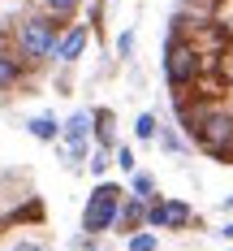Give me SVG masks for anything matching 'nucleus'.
Returning a JSON list of instances; mask_svg holds the SVG:
<instances>
[{
	"mask_svg": "<svg viewBox=\"0 0 233 251\" xmlns=\"http://www.w3.org/2000/svg\"><path fill=\"white\" fill-rule=\"evenodd\" d=\"M61 30H65V22H56V18H48V13L22 18V22L13 26V48H18V56H22V65H43V61H52Z\"/></svg>",
	"mask_w": 233,
	"mask_h": 251,
	"instance_id": "obj_1",
	"label": "nucleus"
},
{
	"mask_svg": "<svg viewBox=\"0 0 233 251\" xmlns=\"http://www.w3.org/2000/svg\"><path fill=\"white\" fill-rule=\"evenodd\" d=\"M190 139L207 151V156H216V160H233V113L225 108H203L194 126H190Z\"/></svg>",
	"mask_w": 233,
	"mask_h": 251,
	"instance_id": "obj_2",
	"label": "nucleus"
},
{
	"mask_svg": "<svg viewBox=\"0 0 233 251\" xmlns=\"http://www.w3.org/2000/svg\"><path fill=\"white\" fill-rule=\"evenodd\" d=\"M199 70H203V61H199L194 39H181L177 30H173V35H169V48H164V78H169V87H173V91L194 87V82H199Z\"/></svg>",
	"mask_w": 233,
	"mask_h": 251,
	"instance_id": "obj_3",
	"label": "nucleus"
},
{
	"mask_svg": "<svg viewBox=\"0 0 233 251\" xmlns=\"http://www.w3.org/2000/svg\"><path fill=\"white\" fill-rule=\"evenodd\" d=\"M126 200V186H117V182H100L95 191H91V200L82 208V234H108L112 221H117V208Z\"/></svg>",
	"mask_w": 233,
	"mask_h": 251,
	"instance_id": "obj_4",
	"label": "nucleus"
},
{
	"mask_svg": "<svg viewBox=\"0 0 233 251\" xmlns=\"http://www.w3.org/2000/svg\"><path fill=\"white\" fill-rule=\"evenodd\" d=\"M190 203L186 200H147V229H186Z\"/></svg>",
	"mask_w": 233,
	"mask_h": 251,
	"instance_id": "obj_5",
	"label": "nucleus"
},
{
	"mask_svg": "<svg viewBox=\"0 0 233 251\" xmlns=\"http://www.w3.org/2000/svg\"><path fill=\"white\" fill-rule=\"evenodd\" d=\"M86 39H91V26H86V22L65 26V30H61V39H56V52H52V56H56V61H65V65H74L78 56L86 52Z\"/></svg>",
	"mask_w": 233,
	"mask_h": 251,
	"instance_id": "obj_6",
	"label": "nucleus"
},
{
	"mask_svg": "<svg viewBox=\"0 0 233 251\" xmlns=\"http://www.w3.org/2000/svg\"><path fill=\"white\" fill-rule=\"evenodd\" d=\"M147 226V200H138V195H129V200H121V208H117V221H112V229H121V234H134V229Z\"/></svg>",
	"mask_w": 233,
	"mask_h": 251,
	"instance_id": "obj_7",
	"label": "nucleus"
},
{
	"mask_svg": "<svg viewBox=\"0 0 233 251\" xmlns=\"http://www.w3.org/2000/svg\"><path fill=\"white\" fill-rule=\"evenodd\" d=\"M18 82H22V56L0 48V91H13Z\"/></svg>",
	"mask_w": 233,
	"mask_h": 251,
	"instance_id": "obj_8",
	"label": "nucleus"
},
{
	"mask_svg": "<svg viewBox=\"0 0 233 251\" xmlns=\"http://www.w3.org/2000/svg\"><path fill=\"white\" fill-rule=\"evenodd\" d=\"M26 130H30L39 143H56V139H61V122H56L52 113H39V117H30V122H26Z\"/></svg>",
	"mask_w": 233,
	"mask_h": 251,
	"instance_id": "obj_9",
	"label": "nucleus"
},
{
	"mask_svg": "<svg viewBox=\"0 0 233 251\" xmlns=\"http://www.w3.org/2000/svg\"><path fill=\"white\" fill-rule=\"evenodd\" d=\"M78 4H82V0H39V13H48L56 22H69L78 13Z\"/></svg>",
	"mask_w": 233,
	"mask_h": 251,
	"instance_id": "obj_10",
	"label": "nucleus"
},
{
	"mask_svg": "<svg viewBox=\"0 0 233 251\" xmlns=\"http://www.w3.org/2000/svg\"><path fill=\"white\" fill-rule=\"evenodd\" d=\"M155 247H160V234H155V229L129 234V243H126V251H155Z\"/></svg>",
	"mask_w": 233,
	"mask_h": 251,
	"instance_id": "obj_11",
	"label": "nucleus"
},
{
	"mask_svg": "<svg viewBox=\"0 0 233 251\" xmlns=\"http://www.w3.org/2000/svg\"><path fill=\"white\" fill-rule=\"evenodd\" d=\"M134 134H138L143 143H151V139H155V113H143V117L134 122Z\"/></svg>",
	"mask_w": 233,
	"mask_h": 251,
	"instance_id": "obj_12",
	"label": "nucleus"
},
{
	"mask_svg": "<svg viewBox=\"0 0 233 251\" xmlns=\"http://www.w3.org/2000/svg\"><path fill=\"white\" fill-rule=\"evenodd\" d=\"M151 191H155L151 177H147V174H134V195H138V200H155Z\"/></svg>",
	"mask_w": 233,
	"mask_h": 251,
	"instance_id": "obj_13",
	"label": "nucleus"
},
{
	"mask_svg": "<svg viewBox=\"0 0 233 251\" xmlns=\"http://www.w3.org/2000/svg\"><path fill=\"white\" fill-rule=\"evenodd\" d=\"M9 251H48V247H43L39 238H18V243H13Z\"/></svg>",
	"mask_w": 233,
	"mask_h": 251,
	"instance_id": "obj_14",
	"label": "nucleus"
},
{
	"mask_svg": "<svg viewBox=\"0 0 233 251\" xmlns=\"http://www.w3.org/2000/svg\"><path fill=\"white\" fill-rule=\"evenodd\" d=\"M117 165H121L126 174H134V151H129V148H117Z\"/></svg>",
	"mask_w": 233,
	"mask_h": 251,
	"instance_id": "obj_15",
	"label": "nucleus"
},
{
	"mask_svg": "<svg viewBox=\"0 0 233 251\" xmlns=\"http://www.w3.org/2000/svg\"><path fill=\"white\" fill-rule=\"evenodd\" d=\"M104 169H108V151H95V156H91V174H104Z\"/></svg>",
	"mask_w": 233,
	"mask_h": 251,
	"instance_id": "obj_16",
	"label": "nucleus"
},
{
	"mask_svg": "<svg viewBox=\"0 0 233 251\" xmlns=\"http://www.w3.org/2000/svg\"><path fill=\"white\" fill-rule=\"evenodd\" d=\"M129 48H134V30H121V39H117V52H121V56H129Z\"/></svg>",
	"mask_w": 233,
	"mask_h": 251,
	"instance_id": "obj_17",
	"label": "nucleus"
},
{
	"mask_svg": "<svg viewBox=\"0 0 233 251\" xmlns=\"http://www.w3.org/2000/svg\"><path fill=\"white\" fill-rule=\"evenodd\" d=\"M220 234H225V238H233V221H229V226H225V229H220Z\"/></svg>",
	"mask_w": 233,
	"mask_h": 251,
	"instance_id": "obj_18",
	"label": "nucleus"
}]
</instances>
